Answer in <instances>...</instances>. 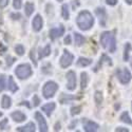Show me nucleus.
I'll list each match as a JSON object with an SVG mask.
<instances>
[{"mask_svg":"<svg viewBox=\"0 0 132 132\" xmlns=\"http://www.w3.org/2000/svg\"><path fill=\"white\" fill-rule=\"evenodd\" d=\"M76 23L81 31H88L93 27L94 18L89 11H81L76 18Z\"/></svg>","mask_w":132,"mask_h":132,"instance_id":"1","label":"nucleus"},{"mask_svg":"<svg viewBox=\"0 0 132 132\" xmlns=\"http://www.w3.org/2000/svg\"><path fill=\"white\" fill-rule=\"evenodd\" d=\"M101 43L104 49H106L109 52H115L116 50V40H115V35L112 32L106 31L102 33L101 35Z\"/></svg>","mask_w":132,"mask_h":132,"instance_id":"2","label":"nucleus"},{"mask_svg":"<svg viewBox=\"0 0 132 132\" xmlns=\"http://www.w3.org/2000/svg\"><path fill=\"white\" fill-rule=\"evenodd\" d=\"M33 71L29 63H21L15 69V74L19 79H27L32 75Z\"/></svg>","mask_w":132,"mask_h":132,"instance_id":"3","label":"nucleus"},{"mask_svg":"<svg viewBox=\"0 0 132 132\" xmlns=\"http://www.w3.org/2000/svg\"><path fill=\"white\" fill-rule=\"evenodd\" d=\"M58 90V86L55 81H47L42 88V95L45 98H51L55 95V93Z\"/></svg>","mask_w":132,"mask_h":132,"instance_id":"4","label":"nucleus"},{"mask_svg":"<svg viewBox=\"0 0 132 132\" xmlns=\"http://www.w3.org/2000/svg\"><path fill=\"white\" fill-rule=\"evenodd\" d=\"M116 76H117V79L123 85H127L131 80V73L129 72V70L127 68L118 69L116 71Z\"/></svg>","mask_w":132,"mask_h":132,"instance_id":"5","label":"nucleus"},{"mask_svg":"<svg viewBox=\"0 0 132 132\" xmlns=\"http://www.w3.org/2000/svg\"><path fill=\"white\" fill-rule=\"evenodd\" d=\"M73 60H74L73 55L68 50H64L63 51V54L61 55V57H60V60H59L60 67L63 68V69L70 67V65L72 64V62H73Z\"/></svg>","mask_w":132,"mask_h":132,"instance_id":"6","label":"nucleus"},{"mask_svg":"<svg viewBox=\"0 0 132 132\" xmlns=\"http://www.w3.org/2000/svg\"><path fill=\"white\" fill-rule=\"evenodd\" d=\"M67 89L70 91L76 89V74L74 71H69L67 73Z\"/></svg>","mask_w":132,"mask_h":132,"instance_id":"7","label":"nucleus"},{"mask_svg":"<svg viewBox=\"0 0 132 132\" xmlns=\"http://www.w3.org/2000/svg\"><path fill=\"white\" fill-rule=\"evenodd\" d=\"M35 118L38 123V126H39V130L41 132H47L48 131V125H47V122L45 117L42 116V114L40 112H36L35 113Z\"/></svg>","mask_w":132,"mask_h":132,"instance_id":"8","label":"nucleus"},{"mask_svg":"<svg viewBox=\"0 0 132 132\" xmlns=\"http://www.w3.org/2000/svg\"><path fill=\"white\" fill-rule=\"evenodd\" d=\"M100 126H98L96 123L92 122L90 119H87L85 118L84 119V130L87 131V132H94V131H97Z\"/></svg>","mask_w":132,"mask_h":132,"instance_id":"9","label":"nucleus"},{"mask_svg":"<svg viewBox=\"0 0 132 132\" xmlns=\"http://www.w3.org/2000/svg\"><path fill=\"white\" fill-rule=\"evenodd\" d=\"M64 33V28L63 26H59L58 28H54L50 30V38L52 40H55L56 38H59L60 36L63 35Z\"/></svg>","mask_w":132,"mask_h":132,"instance_id":"10","label":"nucleus"},{"mask_svg":"<svg viewBox=\"0 0 132 132\" xmlns=\"http://www.w3.org/2000/svg\"><path fill=\"white\" fill-rule=\"evenodd\" d=\"M95 13L96 15L100 18V23L102 27H105L106 26V22H107V14H106V11L104 7H97L95 10Z\"/></svg>","mask_w":132,"mask_h":132,"instance_id":"11","label":"nucleus"},{"mask_svg":"<svg viewBox=\"0 0 132 132\" xmlns=\"http://www.w3.org/2000/svg\"><path fill=\"white\" fill-rule=\"evenodd\" d=\"M42 26H43V21H42V18L40 15H36L34 17L32 21V27H33V30L35 32H39L41 29H42Z\"/></svg>","mask_w":132,"mask_h":132,"instance_id":"12","label":"nucleus"},{"mask_svg":"<svg viewBox=\"0 0 132 132\" xmlns=\"http://www.w3.org/2000/svg\"><path fill=\"white\" fill-rule=\"evenodd\" d=\"M11 116H12V118L15 120V122L17 123H21V122H23V120L27 118L26 114L22 113L21 111H14L12 114H11Z\"/></svg>","mask_w":132,"mask_h":132,"instance_id":"13","label":"nucleus"},{"mask_svg":"<svg viewBox=\"0 0 132 132\" xmlns=\"http://www.w3.org/2000/svg\"><path fill=\"white\" fill-rule=\"evenodd\" d=\"M54 109H55V103H49V104H47V105H45V106H42V111L45 112L48 116H51V114H52V112L54 111Z\"/></svg>","mask_w":132,"mask_h":132,"instance_id":"14","label":"nucleus"},{"mask_svg":"<svg viewBox=\"0 0 132 132\" xmlns=\"http://www.w3.org/2000/svg\"><path fill=\"white\" fill-rule=\"evenodd\" d=\"M51 54V46L50 45H47L45 48H42L40 51H39V55H38V58L39 59H42Z\"/></svg>","mask_w":132,"mask_h":132,"instance_id":"15","label":"nucleus"},{"mask_svg":"<svg viewBox=\"0 0 132 132\" xmlns=\"http://www.w3.org/2000/svg\"><path fill=\"white\" fill-rule=\"evenodd\" d=\"M11 106H12V100H11V97L7 95H3L1 98V107L3 109H9Z\"/></svg>","mask_w":132,"mask_h":132,"instance_id":"16","label":"nucleus"},{"mask_svg":"<svg viewBox=\"0 0 132 132\" xmlns=\"http://www.w3.org/2000/svg\"><path fill=\"white\" fill-rule=\"evenodd\" d=\"M7 89L11 91V92H16L18 90V87L14 80V78L12 76H9V81H7Z\"/></svg>","mask_w":132,"mask_h":132,"instance_id":"17","label":"nucleus"},{"mask_svg":"<svg viewBox=\"0 0 132 132\" xmlns=\"http://www.w3.org/2000/svg\"><path fill=\"white\" fill-rule=\"evenodd\" d=\"M16 131H19V132H21V131L34 132V131H35V125L33 124V123H29L28 125H26V126H23V127H19V128H17Z\"/></svg>","mask_w":132,"mask_h":132,"instance_id":"18","label":"nucleus"},{"mask_svg":"<svg viewBox=\"0 0 132 132\" xmlns=\"http://www.w3.org/2000/svg\"><path fill=\"white\" fill-rule=\"evenodd\" d=\"M74 39H75V43H76V46H78V47L82 46L84 43L86 42L85 37H84L81 34H79V33H75V34H74Z\"/></svg>","mask_w":132,"mask_h":132,"instance_id":"19","label":"nucleus"},{"mask_svg":"<svg viewBox=\"0 0 132 132\" xmlns=\"http://www.w3.org/2000/svg\"><path fill=\"white\" fill-rule=\"evenodd\" d=\"M76 96H72V95H67V94H61V96L59 97V102L61 104H68L69 102L73 101V100H76Z\"/></svg>","mask_w":132,"mask_h":132,"instance_id":"20","label":"nucleus"},{"mask_svg":"<svg viewBox=\"0 0 132 132\" xmlns=\"http://www.w3.org/2000/svg\"><path fill=\"white\" fill-rule=\"evenodd\" d=\"M34 9H35V6H34V4H33L32 2H27L26 5H24V13H26V15L28 17H30L33 14V12H34Z\"/></svg>","mask_w":132,"mask_h":132,"instance_id":"21","label":"nucleus"},{"mask_svg":"<svg viewBox=\"0 0 132 132\" xmlns=\"http://www.w3.org/2000/svg\"><path fill=\"white\" fill-rule=\"evenodd\" d=\"M88 82H89V76L86 72L81 73V77H80V88L81 89H85L88 86Z\"/></svg>","mask_w":132,"mask_h":132,"instance_id":"22","label":"nucleus"},{"mask_svg":"<svg viewBox=\"0 0 132 132\" xmlns=\"http://www.w3.org/2000/svg\"><path fill=\"white\" fill-rule=\"evenodd\" d=\"M91 63H92V60L90 58L80 57L77 60V65H79V67H87V65H90Z\"/></svg>","mask_w":132,"mask_h":132,"instance_id":"23","label":"nucleus"},{"mask_svg":"<svg viewBox=\"0 0 132 132\" xmlns=\"http://www.w3.org/2000/svg\"><path fill=\"white\" fill-rule=\"evenodd\" d=\"M120 120H122L123 123H125V124H128V125L132 126V119H131V117H130L128 112H123L122 113V115H120Z\"/></svg>","mask_w":132,"mask_h":132,"instance_id":"24","label":"nucleus"},{"mask_svg":"<svg viewBox=\"0 0 132 132\" xmlns=\"http://www.w3.org/2000/svg\"><path fill=\"white\" fill-rule=\"evenodd\" d=\"M61 16L64 20H68L70 17V12H69V6L68 4H63L61 6Z\"/></svg>","mask_w":132,"mask_h":132,"instance_id":"25","label":"nucleus"},{"mask_svg":"<svg viewBox=\"0 0 132 132\" xmlns=\"http://www.w3.org/2000/svg\"><path fill=\"white\" fill-rule=\"evenodd\" d=\"M94 101L96 103V105L100 106L103 103V93L101 91H96L94 94Z\"/></svg>","mask_w":132,"mask_h":132,"instance_id":"26","label":"nucleus"},{"mask_svg":"<svg viewBox=\"0 0 132 132\" xmlns=\"http://www.w3.org/2000/svg\"><path fill=\"white\" fill-rule=\"evenodd\" d=\"M130 50H131V45L130 43H127L125 46V52H124V60L127 61L129 60V53H130Z\"/></svg>","mask_w":132,"mask_h":132,"instance_id":"27","label":"nucleus"},{"mask_svg":"<svg viewBox=\"0 0 132 132\" xmlns=\"http://www.w3.org/2000/svg\"><path fill=\"white\" fill-rule=\"evenodd\" d=\"M15 51H16L17 55H19V56H22V55L24 54V47L22 45H17L15 47Z\"/></svg>","mask_w":132,"mask_h":132,"instance_id":"28","label":"nucleus"},{"mask_svg":"<svg viewBox=\"0 0 132 132\" xmlns=\"http://www.w3.org/2000/svg\"><path fill=\"white\" fill-rule=\"evenodd\" d=\"M80 111H81V107H79V106H77V107H72V108H71V114H72L73 116L76 115V114H79Z\"/></svg>","mask_w":132,"mask_h":132,"instance_id":"29","label":"nucleus"},{"mask_svg":"<svg viewBox=\"0 0 132 132\" xmlns=\"http://www.w3.org/2000/svg\"><path fill=\"white\" fill-rule=\"evenodd\" d=\"M5 88V76L0 75V92Z\"/></svg>","mask_w":132,"mask_h":132,"instance_id":"30","label":"nucleus"},{"mask_svg":"<svg viewBox=\"0 0 132 132\" xmlns=\"http://www.w3.org/2000/svg\"><path fill=\"white\" fill-rule=\"evenodd\" d=\"M101 60H102V61H105V62H107L108 64H112V61H111V59H110V58L107 56V55H105V54H104L103 56L101 57Z\"/></svg>","mask_w":132,"mask_h":132,"instance_id":"31","label":"nucleus"},{"mask_svg":"<svg viewBox=\"0 0 132 132\" xmlns=\"http://www.w3.org/2000/svg\"><path fill=\"white\" fill-rule=\"evenodd\" d=\"M13 5H14V7L16 10H20L21 9V0H14Z\"/></svg>","mask_w":132,"mask_h":132,"instance_id":"32","label":"nucleus"},{"mask_svg":"<svg viewBox=\"0 0 132 132\" xmlns=\"http://www.w3.org/2000/svg\"><path fill=\"white\" fill-rule=\"evenodd\" d=\"M40 103V100H39V97L37 95H34L33 96V105H34V107H37Z\"/></svg>","mask_w":132,"mask_h":132,"instance_id":"33","label":"nucleus"},{"mask_svg":"<svg viewBox=\"0 0 132 132\" xmlns=\"http://www.w3.org/2000/svg\"><path fill=\"white\" fill-rule=\"evenodd\" d=\"M7 122H9V120H7L6 118L2 119L1 122H0V129H1V130L5 129V127H6V124H7Z\"/></svg>","mask_w":132,"mask_h":132,"instance_id":"34","label":"nucleus"},{"mask_svg":"<svg viewBox=\"0 0 132 132\" xmlns=\"http://www.w3.org/2000/svg\"><path fill=\"white\" fill-rule=\"evenodd\" d=\"M9 4V0H0V9H4Z\"/></svg>","mask_w":132,"mask_h":132,"instance_id":"35","label":"nucleus"},{"mask_svg":"<svg viewBox=\"0 0 132 132\" xmlns=\"http://www.w3.org/2000/svg\"><path fill=\"white\" fill-rule=\"evenodd\" d=\"M14 60H15V59H14L12 56H7V57H6V64L10 67V65H12V63L14 62Z\"/></svg>","mask_w":132,"mask_h":132,"instance_id":"36","label":"nucleus"},{"mask_svg":"<svg viewBox=\"0 0 132 132\" xmlns=\"http://www.w3.org/2000/svg\"><path fill=\"white\" fill-rule=\"evenodd\" d=\"M115 131H116V132H128L129 129H127V128H123V127H118V128L115 129Z\"/></svg>","mask_w":132,"mask_h":132,"instance_id":"37","label":"nucleus"},{"mask_svg":"<svg viewBox=\"0 0 132 132\" xmlns=\"http://www.w3.org/2000/svg\"><path fill=\"white\" fill-rule=\"evenodd\" d=\"M108 5H115L117 3V0H106Z\"/></svg>","mask_w":132,"mask_h":132,"instance_id":"38","label":"nucleus"},{"mask_svg":"<svg viewBox=\"0 0 132 132\" xmlns=\"http://www.w3.org/2000/svg\"><path fill=\"white\" fill-rule=\"evenodd\" d=\"M11 17H12L14 20H19L21 18V15L19 13H17V14H12V15H11Z\"/></svg>","mask_w":132,"mask_h":132,"instance_id":"39","label":"nucleus"},{"mask_svg":"<svg viewBox=\"0 0 132 132\" xmlns=\"http://www.w3.org/2000/svg\"><path fill=\"white\" fill-rule=\"evenodd\" d=\"M71 36L70 35H68L67 37H65L64 38V43H65V45H71Z\"/></svg>","mask_w":132,"mask_h":132,"instance_id":"40","label":"nucleus"},{"mask_svg":"<svg viewBox=\"0 0 132 132\" xmlns=\"http://www.w3.org/2000/svg\"><path fill=\"white\" fill-rule=\"evenodd\" d=\"M126 2H127L128 4H132V0H126Z\"/></svg>","mask_w":132,"mask_h":132,"instance_id":"41","label":"nucleus"},{"mask_svg":"<svg viewBox=\"0 0 132 132\" xmlns=\"http://www.w3.org/2000/svg\"><path fill=\"white\" fill-rule=\"evenodd\" d=\"M57 1H63V0H57Z\"/></svg>","mask_w":132,"mask_h":132,"instance_id":"42","label":"nucleus"},{"mask_svg":"<svg viewBox=\"0 0 132 132\" xmlns=\"http://www.w3.org/2000/svg\"><path fill=\"white\" fill-rule=\"evenodd\" d=\"M131 65H132V61H131Z\"/></svg>","mask_w":132,"mask_h":132,"instance_id":"43","label":"nucleus"},{"mask_svg":"<svg viewBox=\"0 0 132 132\" xmlns=\"http://www.w3.org/2000/svg\"><path fill=\"white\" fill-rule=\"evenodd\" d=\"M0 115H1V113H0Z\"/></svg>","mask_w":132,"mask_h":132,"instance_id":"44","label":"nucleus"},{"mask_svg":"<svg viewBox=\"0 0 132 132\" xmlns=\"http://www.w3.org/2000/svg\"><path fill=\"white\" fill-rule=\"evenodd\" d=\"M131 107H132V105H131Z\"/></svg>","mask_w":132,"mask_h":132,"instance_id":"45","label":"nucleus"}]
</instances>
